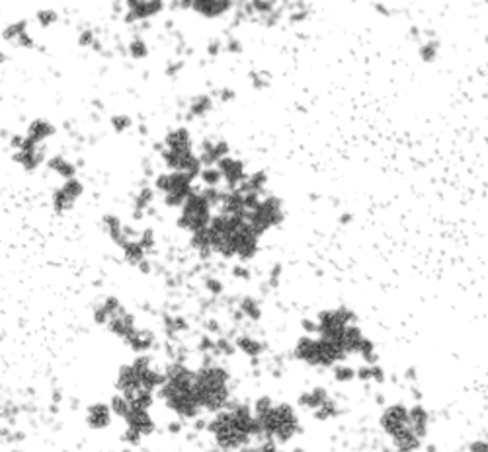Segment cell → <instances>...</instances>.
Listing matches in <instances>:
<instances>
[{
	"mask_svg": "<svg viewBox=\"0 0 488 452\" xmlns=\"http://www.w3.org/2000/svg\"><path fill=\"white\" fill-rule=\"evenodd\" d=\"M381 425L393 439L398 452H412L418 449L422 437L426 435L428 416L420 406L410 409L405 406H391L385 409Z\"/></svg>",
	"mask_w": 488,
	"mask_h": 452,
	"instance_id": "6da1fadb",
	"label": "cell"
},
{
	"mask_svg": "<svg viewBox=\"0 0 488 452\" xmlns=\"http://www.w3.org/2000/svg\"><path fill=\"white\" fill-rule=\"evenodd\" d=\"M161 396H163L164 404L180 418L194 419L198 418L201 411L198 394H196V372H192L182 365H174L164 376Z\"/></svg>",
	"mask_w": 488,
	"mask_h": 452,
	"instance_id": "7a4b0ae2",
	"label": "cell"
},
{
	"mask_svg": "<svg viewBox=\"0 0 488 452\" xmlns=\"http://www.w3.org/2000/svg\"><path fill=\"white\" fill-rule=\"evenodd\" d=\"M210 433L223 451H236L254 437L256 419L244 406L219 411L210 423Z\"/></svg>",
	"mask_w": 488,
	"mask_h": 452,
	"instance_id": "3957f363",
	"label": "cell"
},
{
	"mask_svg": "<svg viewBox=\"0 0 488 452\" xmlns=\"http://www.w3.org/2000/svg\"><path fill=\"white\" fill-rule=\"evenodd\" d=\"M256 429L272 441L285 442L299 429V419L289 406H274L270 400H260L256 406Z\"/></svg>",
	"mask_w": 488,
	"mask_h": 452,
	"instance_id": "277c9868",
	"label": "cell"
},
{
	"mask_svg": "<svg viewBox=\"0 0 488 452\" xmlns=\"http://www.w3.org/2000/svg\"><path fill=\"white\" fill-rule=\"evenodd\" d=\"M164 383V376L159 371L152 369V363L149 357H139L131 365H123L117 372V390L125 398L133 396L152 394L156 388H161Z\"/></svg>",
	"mask_w": 488,
	"mask_h": 452,
	"instance_id": "5b68a950",
	"label": "cell"
},
{
	"mask_svg": "<svg viewBox=\"0 0 488 452\" xmlns=\"http://www.w3.org/2000/svg\"><path fill=\"white\" fill-rule=\"evenodd\" d=\"M196 394L201 409L219 411L231 394L227 371L221 367H201L196 372Z\"/></svg>",
	"mask_w": 488,
	"mask_h": 452,
	"instance_id": "8992f818",
	"label": "cell"
},
{
	"mask_svg": "<svg viewBox=\"0 0 488 452\" xmlns=\"http://www.w3.org/2000/svg\"><path fill=\"white\" fill-rule=\"evenodd\" d=\"M295 355L305 360L307 365H314V367H330L344 357L330 341H326L325 337H321V339L303 337L295 347Z\"/></svg>",
	"mask_w": 488,
	"mask_h": 452,
	"instance_id": "52a82bcc",
	"label": "cell"
},
{
	"mask_svg": "<svg viewBox=\"0 0 488 452\" xmlns=\"http://www.w3.org/2000/svg\"><path fill=\"white\" fill-rule=\"evenodd\" d=\"M180 226L194 234L210 226V199L205 195H190L180 215Z\"/></svg>",
	"mask_w": 488,
	"mask_h": 452,
	"instance_id": "ba28073f",
	"label": "cell"
},
{
	"mask_svg": "<svg viewBox=\"0 0 488 452\" xmlns=\"http://www.w3.org/2000/svg\"><path fill=\"white\" fill-rule=\"evenodd\" d=\"M156 189H161L166 195V205H184L190 197V175L172 172L156 177Z\"/></svg>",
	"mask_w": 488,
	"mask_h": 452,
	"instance_id": "9c48e42d",
	"label": "cell"
},
{
	"mask_svg": "<svg viewBox=\"0 0 488 452\" xmlns=\"http://www.w3.org/2000/svg\"><path fill=\"white\" fill-rule=\"evenodd\" d=\"M125 421H128V431L123 435V441L131 442V444H137L143 437L151 435L152 431H154V421L149 416V409L131 407Z\"/></svg>",
	"mask_w": 488,
	"mask_h": 452,
	"instance_id": "30bf717a",
	"label": "cell"
},
{
	"mask_svg": "<svg viewBox=\"0 0 488 452\" xmlns=\"http://www.w3.org/2000/svg\"><path fill=\"white\" fill-rule=\"evenodd\" d=\"M82 191H84V187H82V184L77 177L67 180V182L59 187V189H55V193H53V209L57 211L59 215H61V213H67V211L72 209V205L81 199Z\"/></svg>",
	"mask_w": 488,
	"mask_h": 452,
	"instance_id": "8fae6325",
	"label": "cell"
},
{
	"mask_svg": "<svg viewBox=\"0 0 488 452\" xmlns=\"http://www.w3.org/2000/svg\"><path fill=\"white\" fill-rule=\"evenodd\" d=\"M14 160L20 164L22 168H26L28 172H34L35 168L43 162V151L39 149V144L28 142V140L23 139L20 149L14 154Z\"/></svg>",
	"mask_w": 488,
	"mask_h": 452,
	"instance_id": "7c38bea8",
	"label": "cell"
},
{
	"mask_svg": "<svg viewBox=\"0 0 488 452\" xmlns=\"http://www.w3.org/2000/svg\"><path fill=\"white\" fill-rule=\"evenodd\" d=\"M105 325H108V330H110L114 336L119 337V339H123V341H125V339H128V337L137 330V327H135V318H133V316H131L123 306L117 310L116 316H114V318H112Z\"/></svg>",
	"mask_w": 488,
	"mask_h": 452,
	"instance_id": "4fadbf2b",
	"label": "cell"
},
{
	"mask_svg": "<svg viewBox=\"0 0 488 452\" xmlns=\"http://www.w3.org/2000/svg\"><path fill=\"white\" fill-rule=\"evenodd\" d=\"M112 409H110V404H104V402H98V404H92L88 407L86 411V423L88 427L94 431H104L112 425Z\"/></svg>",
	"mask_w": 488,
	"mask_h": 452,
	"instance_id": "5bb4252c",
	"label": "cell"
},
{
	"mask_svg": "<svg viewBox=\"0 0 488 452\" xmlns=\"http://www.w3.org/2000/svg\"><path fill=\"white\" fill-rule=\"evenodd\" d=\"M125 6H128V16H125L128 22L147 20V18H151V16H154V14H159V12L163 10V2H154V0H152V2L131 0Z\"/></svg>",
	"mask_w": 488,
	"mask_h": 452,
	"instance_id": "9a60e30c",
	"label": "cell"
},
{
	"mask_svg": "<svg viewBox=\"0 0 488 452\" xmlns=\"http://www.w3.org/2000/svg\"><path fill=\"white\" fill-rule=\"evenodd\" d=\"M2 37L6 41H10V43H18L20 47H34V41L28 35V23H26V20L6 25L4 32H2Z\"/></svg>",
	"mask_w": 488,
	"mask_h": 452,
	"instance_id": "2e32d148",
	"label": "cell"
},
{
	"mask_svg": "<svg viewBox=\"0 0 488 452\" xmlns=\"http://www.w3.org/2000/svg\"><path fill=\"white\" fill-rule=\"evenodd\" d=\"M53 135H55V127H53L49 121H45V119H35V121L30 123V127H28L26 140H28V142H34V144H41L43 140L53 137Z\"/></svg>",
	"mask_w": 488,
	"mask_h": 452,
	"instance_id": "e0dca14e",
	"label": "cell"
},
{
	"mask_svg": "<svg viewBox=\"0 0 488 452\" xmlns=\"http://www.w3.org/2000/svg\"><path fill=\"white\" fill-rule=\"evenodd\" d=\"M119 308H121V304H119V301H117L116 297L105 299L102 304H98V306L94 308V322L100 325H105L112 318H114V316H116Z\"/></svg>",
	"mask_w": 488,
	"mask_h": 452,
	"instance_id": "ac0fdd59",
	"label": "cell"
},
{
	"mask_svg": "<svg viewBox=\"0 0 488 452\" xmlns=\"http://www.w3.org/2000/svg\"><path fill=\"white\" fill-rule=\"evenodd\" d=\"M166 149L164 151H192V139L186 129H176L166 135L164 140Z\"/></svg>",
	"mask_w": 488,
	"mask_h": 452,
	"instance_id": "d6986e66",
	"label": "cell"
},
{
	"mask_svg": "<svg viewBox=\"0 0 488 452\" xmlns=\"http://www.w3.org/2000/svg\"><path fill=\"white\" fill-rule=\"evenodd\" d=\"M125 343H128L129 347L133 349L135 353H145V351H149V349L152 347L154 337H152L151 332H147V330H135V332L125 339Z\"/></svg>",
	"mask_w": 488,
	"mask_h": 452,
	"instance_id": "ffe728a7",
	"label": "cell"
},
{
	"mask_svg": "<svg viewBox=\"0 0 488 452\" xmlns=\"http://www.w3.org/2000/svg\"><path fill=\"white\" fill-rule=\"evenodd\" d=\"M192 6H194V10L205 18H217L231 8V2H217V0L215 2H194Z\"/></svg>",
	"mask_w": 488,
	"mask_h": 452,
	"instance_id": "44dd1931",
	"label": "cell"
},
{
	"mask_svg": "<svg viewBox=\"0 0 488 452\" xmlns=\"http://www.w3.org/2000/svg\"><path fill=\"white\" fill-rule=\"evenodd\" d=\"M219 174L223 177H227L229 182H241V177L244 175L243 162L231 160V158H221L219 160Z\"/></svg>",
	"mask_w": 488,
	"mask_h": 452,
	"instance_id": "7402d4cb",
	"label": "cell"
},
{
	"mask_svg": "<svg viewBox=\"0 0 488 452\" xmlns=\"http://www.w3.org/2000/svg\"><path fill=\"white\" fill-rule=\"evenodd\" d=\"M47 166L55 172V174H59L65 182L67 180H72L74 177V172H77V166L74 164H70L67 158H63V156H55V158H51L49 162H47Z\"/></svg>",
	"mask_w": 488,
	"mask_h": 452,
	"instance_id": "603a6c76",
	"label": "cell"
},
{
	"mask_svg": "<svg viewBox=\"0 0 488 452\" xmlns=\"http://www.w3.org/2000/svg\"><path fill=\"white\" fill-rule=\"evenodd\" d=\"M110 409H112L114 416H119L121 419H125L129 416V411H131V404H129V400L125 396L116 394L112 398V402H110Z\"/></svg>",
	"mask_w": 488,
	"mask_h": 452,
	"instance_id": "cb8c5ba5",
	"label": "cell"
},
{
	"mask_svg": "<svg viewBox=\"0 0 488 452\" xmlns=\"http://www.w3.org/2000/svg\"><path fill=\"white\" fill-rule=\"evenodd\" d=\"M129 55L135 58H143L147 57V45L141 37H135L131 43H129Z\"/></svg>",
	"mask_w": 488,
	"mask_h": 452,
	"instance_id": "d4e9b609",
	"label": "cell"
},
{
	"mask_svg": "<svg viewBox=\"0 0 488 452\" xmlns=\"http://www.w3.org/2000/svg\"><path fill=\"white\" fill-rule=\"evenodd\" d=\"M35 18H37V22L41 23L43 28H47V25L57 22L59 16L55 10H51V8H43V10H39L37 14H35Z\"/></svg>",
	"mask_w": 488,
	"mask_h": 452,
	"instance_id": "484cf974",
	"label": "cell"
},
{
	"mask_svg": "<svg viewBox=\"0 0 488 452\" xmlns=\"http://www.w3.org/2000/svg\"><path fill=\"white\" fill-rule=\"evenodd\" d=\"M112 127L117 133H123L125 129L131 127V119L128 116H114L112 117Z\"/></svg>",
	"mask_w": 488,
	"mask_h": 452,
	"instance_id": "4316f807",
	"label": "cell"
},
{
	"mask_svg": "<svg viewBox=\"0 0 488 452\" xmlns=\"http://www.w3.org/2000/svg\"><path fill=\"white\" fill-rule=\"evenodd\" d=\"M210 107H211L210 98H205V96H203V98H198V100L192 104V111H194L196 116H201V114H205Z\"/></svg>",
	"mask_w": 488,
	"mask_h": 452,
	"instance_id": "83f0119b",
	"label": "cell"
},
{
	"mask_svg": "<svg viewBox=\"0 0 488 452\" xmlns=\"http://www.w3.org/2000/svg\"><path fill=\"white\" fill-rule=\"evenodd\" d=\"M151 201H152V191H151V189H143V191L139 193V197H137V209H139V207H141V209H145V207H147V205H149Z\"/></svg>",
	"mask_w": 488,
	"mask_h": 452,
	"instance_id": "f1b7e54d",
	"label": "cell"
},
{
	"mask_svg": "<svg viewBox=\"0 0 488 452\" xmlns=\"http://www.w3.org/2000/svg\"><path fill=\"white\" fill-rule=\"evenodd\" d=\"M203 180L207 182V184H217L219 180H221V174H219V170H205L203 172Z\"/></svg>",
	"mask_w": 488,
	"mask_h": 452,
	"instance_id": "f546056e",
	"label": "cell"
},
{
	"mask_svg": "<svg viewBox=\"0 0 488 452\" xmlns=\"http://www.w3.org/2000/svg\"><path fill=\"white\" fill-rule=\"evenodd\" d=\"M243 452H283L276 449L274 444H264V446H258V449H244Z\"/></svg>",
	"mask_w": 488,
	"mask_h": 452,
	"instance_id": "4dcf8cb0",
	"label": "cell"
},
{
	"mask_svg": "<svg viewBox=\"0 0 488 452\" xmlns=\"http://www.w3.org/2000/svg\"><path fill=\"white\" fill-rule=\"evenodd\" d=\"M94 39H96V37H94L92 32H84V34L81 35V39H79V43H81V45H84V47L94 45Z\"/></svg>",
	"mask_w": 488,
	"mask_h": 452,
	"instance_id": "1f68e13d",
	"label": "cell"
},
{
	"mask_svg": "<svg viewBox=\"0 0 488 452\" xmlns=\"http://www.w3.org/2000/svg\"><path fill=\"white\" fill-rule=\"evenodd\" d=\"M121 452H131V451H129V449H125V451H121Z\"/></svg>",
	"mask_w": 488,
	"mask_h": 452,
	"instance_id": "d6a6232c",
	"label": "cell"
}]
</instances>
